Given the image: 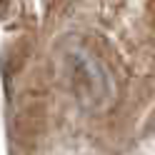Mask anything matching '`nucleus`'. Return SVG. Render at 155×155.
I'll return each mask as SVG.
<instances>
[{
	"instance_id": "1",
	"label": "nucleus",
	"mask_w": 155,
	"mask_h": 155,
	"mask_svg": "<svg viewBox=\"0 0 155 155\" xmlns=\"http://www.w3.org/2000/svg\"><path fill=\"white\" fill-rule=\"evenodd\" d=\"M70 73H73V85H75V95L80 98L85 105H103V100L110 95V80L108 73L100 68V63L93 55L75 50L70 53Z\"/></svg>"
}]
</instances>
